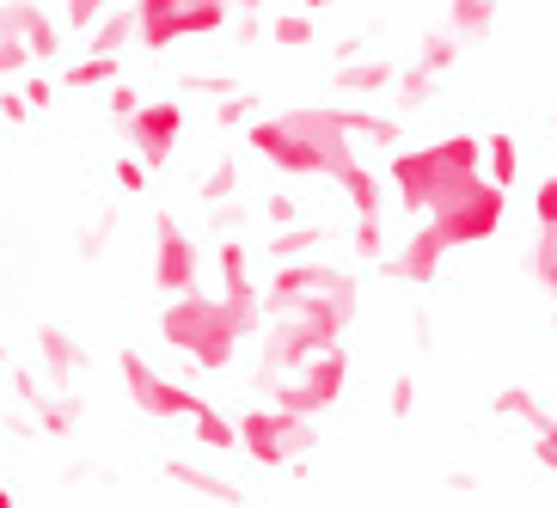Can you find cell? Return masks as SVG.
<instances>
[{
    "instance_id": "1",
    "label": "cell",
    "mask_w": 557,
    "mask_h": 508,
    "mask_svg": "<svg viewBox=\"0 0 557 508\" xmlns=\"http://www.w3.org/2000/svg\"><path fill=\"white\" fill-rule=\"evenodd\" d=\"M361 307V282L337 263H312V258H288L276 263V282L263 295V380L300 368L307 356H319L325 344H344V331L356 325Z\"/></svg>"
},
{
    "instance_id": "2",
    "label": "cell",
    "mask_w": 557,
    "mask_h": 508,
    "mask_svg": "<svg viewBox=\"0 0 557 508\" xmlns=\"http://www.w3.org/2000/svg\"><path fill=\"white\" fill-rule=\"evenodd\" d=\"M374 141V148H393L398 141V116L380 111H331V104H295L282 116H263L251 123V153L270 160L276 172H295V178H344L356 165L349 141Z\"/></svg>"
},
{
    "instance_id": "3",
    "label": "cell",
    "mask_w": 557,
    "mask_h": 508,
    "mask_svg": "<svg viewBox=\"0 0 557 508\" xmlns=\"http://www.w3.org/2000/svg\"><path fill=\"white\" fill-rule=\"evenodd\" d=\"M160 337L178 356H190L197 368L221 374V368H233V356L246 344V325L233 319L227 300H209L202 288H190V295H172V307L160 312Z\"/></svg>"
},
{
    "instance_id": "4",
    "label": "cell",
    "mask_w": 557,
    "mask_h": 508,
    "mask_svg": "<svg viewBox=\"0 0 557 508\" xmlns=\"http://www.w3.org/2000/svg\"><path fill=\"white\" fill-rule=\"evenodd\" d=\"M484 165V141L478 135H447V141H429V148H410V153H393L386 165V184L405 214H429V202L454 190L466 172Z\"/></svg>"
},
{
    "instance_id": "5",
    "label": "cell",
    "mask_w": 557,
    "mask_h": 508,
    "mask_svg": "<svg viewBox=\"0 0 557 508\" xmlns=\"http://www.w3.org/2000/svg\"><path fill=\"white\" fill-rule=\"evenodd\" d=\"M503 214H508V190L496 178H484V165H478V172H466L454 190H442V197L429 202V227L442 233L447 251H459V246L496 239Z\"/></svg>"
},
{
    "instance_id": "6",
    "label": "cell",
    "mask_w": 557,
    "mask_h": 508,
    "mask_svg": "<svg viewBox=\"0 0 557 508\" xmlns=\"http://www.w3.org/2000/svg\"><path fill=\"white\" fill-rule=\"evenodd\" d=\"M344 386H349V356H344V344H325L319 356L300 361V368H288V374H270V380H263L270 405L300 410V417H325V410L344 398Z\"/></svg>"
},
{
    "instance_id": "7",
    "label": "cell",
    "mask_w": 557,
    "mask_h": 508,
    "mask_svg": "<svg viewBox=\"0 0 557 508\" xmlns=\"http://www.w3.org/2000/svg\"><path fill=\"white\" fill-rule=\"evenodd\" d=\"M233 18L227 0H135V44L141 50H172L178 37H209Z\"/></svg>"
},
{
    "instance_id": "8",
    "label": "cell",
    "mask_w": 557,
    "mask_h": 508,
    "mask_svg": "<svg viewBox=\"0 0 557 508\" xmlns=\"http://www.w3.org/2000/svg\"><path fill=\"white\" fill-rule=\"evenodd\" d=\"M239 447H246L258 466H288L295 454H312V417H300V410H282V405H258L239 417Z\"/></svg>"
},
{
    "instance_id": "9",
    "label": "cell",
    "mask_w": 557,
    "mask_h": 508,
    "mask_svg": "<svg viewBox=\"0 0 557 508\" xmlns=\"http://www.w3.org/2000/svg\"><path fill=\"white\" fill-rule=\"evenodd\" d=\"M116 374H123V386H129L135 410H148L153 423L190 417V410H197V398H202V393H190V386H178V380H165L160 368H148L135 349H123V356H116Z\"/></svg>"
},
{
    "instance_id": "10",
    "label": "cell",
    "mask_w": 557,
    "mask_h": 508,
    "mask_svg": "<svg viewBox=\"0 0 557 508\" xmlns=\"http://www.w3.org/2000/svg\"><path fill=\"white\" fill-rule=\"evenodd\" d=\"M178 135H184V104L178 99H160V104H135V116H129V141H135V153L148 165H172V153H178Z\"/></svg>"
},
{
    "instance_id": "11",
    "label": "cell",
    "mask_w": 557,
    "mask_h": 508,
    "mask_svg": "<svg viewBox=\"0 0 557 508\" xmlns=\"http://www.w3.org/2000/svg\"><path fill=\"white\" fill-rule=\"evenodd\" d=\"M153 282H160L165 295H190V288H202V270H197V239L172 221V214H160V251H153Z\"/></svg>"
},
{
    "instance_id": "12",
    "label": "cell",
    "mask_w": 557,
    "mask_h": 508,
    "mask_svg": "<svg viewBox=\"0 0 557 508\" xmlns=\"http://www.w3.org/2000/svg\"><path fill=\"white\" fill-rule=\"evenodd\" d=\"M214 263H221V282H227L221 300L233 307V319H239L246 331H258L263 300H258V288H251V276H246V246H239V239H221V258H214Z\"/></svg>"
},
{
    "instance_id": "13",
    "label": "cell",
    "mask_w": 557,
    "mask_h": 508,
    "mask_svg": "<svg viewBox=\"0 0 557 508\" xmlns=\"http://www.w3.org/2000/svg\"><path fill=\"white\" fill-rule=\"evenodd\" d=\"M442 258H447L442 233H435V227L423 221V227H417V233L405 239V246H398L393 258H386V270H393L398 282H417V288H423V282H435V276H442Z\"/></svg>"
},
{
    "instance_id": "14",
    "label": "cell",
    "mask_w": 557,
    "mask_h": 508,
    "mask_svg": "<svg viewBox=\"0 0 557 508\" xmlns=\"http://www.w3.org/2000/svg\"><path fill=\"white\" fill-rule=\"evenodd\" d=\"M7 7H13V25H18V37H25L32 62H55V55H62V32L44 18V7H32V0H7Z\"/></svg>"
},
{
    "instance_id": "15",
    "label": "cell",
    "mask_w": 557,
    "mask_h": 508,
    "mask_svg": "<svg viewBox=\"0 0 557 508\" xmlns=\"http://www.w3.org/2000/svg\"><path fill=\"white\" fill-rule=\"evenodd\" d=\"M447 32H454L459 44H491L496 0H447Z\"/></svg>"
},
{
    "instance_id": "16",
    "label": "cell",
    "mask_w": 557,
    "mask_h": 508,
    "mask_svg": "<svg viewBox=\"0 0 557 508\" xmlns=\"http://www.w3.org/2000/svg\"><path fill=\"white\" fill-rule=\"evenodd\" d=\"M37 349H44V368H50V380L62 386V380H74L86 368V356H81V344L67 337L62 325H44V337H37Z\"/></svg>"
},
{
    "instance_id": "17",
    "label": "cell",
    "mask_w": 557,
    "mask_h": 508,
    "mask_svg": "<svg viewBox=\"0 0 557 508\" xmlns=\"http://www.w3.org/2000/svg\"><path fill=\"white\" fill-rule=\"evenodd\" d=\"M165 478H172V484H184V491H197V496H214V503H239L233 478L209 472V466H190V459H172V466H165Z\"/></svg>"
},
{
    "instance_id": "18",
    "label": "cell",
    "mask_w": 557,
    "mask_h": 508,
    "mask_svg": "<svg viewBox=\"0 0 557 508\" xmlns=\"http://www.w3.org/2000/svg\"><path fill=\"white\" fill-rule=\"evenodd\" d=\"M190 423H197V442L209 447V454H227V447L239 442V429H233V417H221V410H214L209 398H197V410H190Z\"/></svg>"
},
{
    "instance_id": "19",
    "label": "cell",
    "mask_w": 557,
    "mask_h": 508,
    "mask_svg": "<svg viewBox=\"0 0 557 508\" xmlns=\"http://www.w3.org/2000/svg\"><path fill=\"white\" fill-rule=\"evenodd\" d=\"M527 270H533V282L545 288V300H557V233H552V227H540V233H533Z\"/></svg>"
},
{
    "instance_id": "20",
    "label": "cell",
    "mask_w": 557,
    "mask_h": 508,
    "mask_svg": "<svg viewBox=\"0 0 557 508\" xmlns=\"http://www.w3.org/2000/svg\"><path fill=\"white\" fill-rule=\"evenodd\" d=\"M325 239H331V233L319 227V221H307V227H282L276 239H270V258H276V263H288V258H307V251H319Z\"/></svg>"
},
{
    "instance_id": "21",
    "label": "cell",
    "mask_w": 557,
    "mask_h": 508,
    "mask_svg": "<svg viewBox=\"0 0 557 508\" xmlns=\"http://www.w3.org/2000/svg\"><path fill=\"white\" fill-rule=\"evenodd\" d=\"M337 86L344 92H380V86H393V62H344Z\"/></svg>"
},
{
    "instance_id": "22",
    "label": "cell",
    "mask_w": 557,
    "mask_h": 508,
    "mask_svg": "<svg viewBox=\"0 0 557 508\" xmlns=\"http://www.w3.org/2000/svg\"><path fill=\"white\" fill-rule=\"evenodd\" d=\"M116 67H123L116 55H99V50H92L86 62H74V67H67V74H62V86H74V92H81V86H111V80H116Z\"/></svg>"
},
{
    "instance_id": "23",
    "label": "cell",
    "mask_w": 557,
    "mask_h": 508,
    "mask_svg": "<svg viewBox=\"0 0 557 508\" xmlns=\"http://www.w3.org/2000/svg\"><path fill=\"white\" fill-rule=\"evenodd\" d=\"M484 153H491V178L503 184V190H508L515 178H521V148H515V135H508V129H496Z\"/></svg>"
},
{
    "instance_id": "24",
    "label": "cell",
    "mask_w": 557,
    "mask_h": 508,
    "mask_svg": "<svg viewBox=\"0 0 557 508\" xmlns=\"http://www.w3.org/2000/svg\"><path fill=\"white\" fill-rule=\"evenodd\" d=\"M496 410H503V417H515V423H527V429H533V423H545V410H540V398L527 393L521 380H508L503 393H496Z\"/></svg>"
},
{
    "instance_id": "25",
    "label": "cell",
    "mask_w": 557,
    "mask_h": 508,
    "mask_svg": "<svg viewBox=\"0 0 557 508\" xmlns=\"http://www.w3.org/2000/svg\"><path fill=\"white\" fill-rule=\"evenodd\" d=\"M25 62H32V50H25V37L13 25V7L0 0V74H18Z\"/></svg>"
},
{
    "instance_id": "26",
    "label": "cell",
    "mask_w": 557,
    "mask_h": 508,
    "mask_svg": "<svg viewBox=\"0 0 557 508\" xmlns=\"http://www.w3.org/2000/svg\"><path fill=\"white\" fill-rule=\"evenodd\" d=\"M435 80H442V74H435L429 62H410L405 74H398V99H405L410 111H417V104H423L429 92H435Z\"/></svg>"
},
{
    "instance_id": "27",
    "label": "cell",
    "mask_w": 557,
    "mask_h": 508,
    "mask_svg": "<svg viewBox=\"0 0 557 508\" xmlns=\"http://www.w3.org/2000/svg\"><path fill=\"white\" fill-rule=\"evenodd\" d=\"M129 37H135V7H129V13H111V18H104L99 32H92V50H99V55H116Z\"/></svg>"
},
{
    "instance_id": "28",
    "label": "cell",
    "mask_w": 557,
    "mask_h": 508,
    "mask_svg": "<svg viewBox=\"0 0 557 508\" xmlns=\"http://www.w3.org/2000/svg\"><path fill=\"white\" fill-rule=\"evenodd\" d=\"M233 190H239V160H221V165L209 172V178H202V190H197V197L209 202V209H221V202H227Z\"/></svg>"
},
{
    "instance_id": "29",
    "label": "cell",
    "mask_w": 557,
    "mask_h": 508,
    "mask_svg": "<svg viewBox=\"0 0 557 508\" xmlns=\"http://www.w3.org/2000/svg\"><path fill=\"white\" fill-rule=\"evenodd\" d=\"M270 37H276L282 50H307L312 44V18L307 13H282L276 25H270Z\"/></svg>"
},
{
    "instance_id": "30",
    "label": "cell",
    "mask_w": 557,
    "mask_h": 508,
    "mask_svg": "<svg viewBox=\"0 0 557 508\" xmlns=\"http://www.w3.org/2000/svg\"><path fill=\"white\" fill-rule=\"evenodd\" d=\"M459 50H466V44H459L454 32H435V37H429V44H423V55H417V62H429V67H435V74H447V67L459 62Z\"/></svg>"
},
{
    "instance_id": "31",
    "label": "cell",
    "mask_w": 557,
    "mask_h": 508,
    "mask_svg": "<svg viewBox=\"0 0 557 508\" xmlns=\"http://www.w3.org/2000/svg\"><path fill=\"white\" fill-rule=\"evenodd\" d=\"M111 178H116V190L141 197V190H148V165H141V153H135V160H116V165H111Z\"/></svg>"
},
{
    "instance_id": "32",
    "label": "cell",
    "mask_w": 557,
    "mask_h": 508,
    "mask_svg": "<svg viewBox=\"0 0 557 508\" xmlns=\"http://www.w3.org/2000/svg\"><path fill=\"white\" fill-rule=\"evenodd\" d=\"M533 454H540V466H545V472H557V417L533 423Z\"/></svg>"
},
{
    "instance_id": "33",
    "label": "cell",
    "mask_w": 557,
    "mask_h": 508,
    "mask_svg": "<svg viewBox=\"0 0 557 508\" xmlns=\"http://www.w3.org/2000/svg\"><path fill=\"white\" fill-rule=\"evenodd\" d=\"M37 417H44V429H50V435H74V405H67V398H55V405H44V398H37Z\"/></svg>"
},
{
    "instance_id": "34",
    "label": "cell",
    "mask_w": 557,
    "mask_h": 508,
    "mask_svg": "<svg viewBox=\"0 0 557 508\" xmlns=\"http://www.w3.org/2000/svg\"><path fill=\"white\" fill-rule=\"evenodd\" d=\"M533 227H552L557 233V178H545L540 197H533Z\"/></svg>"
},
{
    "instance_id": "35",
    "label": "cell",
    "mask_w": 557,
    "mask_h": 508,
    "mask_svg": "<svg viewBox=\"0 0 557 508\" xmlns=\"http://www.w3.org/2000/svg\"><path fill=\"white\" fill-rule=\"evenodd\" d=\"M99 13H104V0H67V25H74V32H92Z\"/></svg>"
},
{
    "instance_id": "36",
    "label": "cell",
    "mask_w": 557,
    "mask_h": 508,
    "mask_svg": "<svg viewBox=\"0 0 557 508\" xmlns=\"http://www.w3.org/2000/svg\"><path fill=\"white\" fill-rule=\"evenodd\" d=\"M410 410H417V380H410V374H398V380H393V417L405 423Z\"/></svg>"
},
{
    "instance_id": "37",
    "label": "cell",
    "mask_w": 557,
    "mask_h": 508,
    "mask_svg": "<svg viewBox=\"0 0 557 508\" xmlns=\"http://www.w3.org/2000/svg\"><path fill=\"white\" fill-rule=\"evenodd\" d=\"M50 99H55L50 74H32V80H25V104H32V111H50Z\"/></svg>"
},
{
    "instance_id": "38",
    "label": "cell",
    "mask_w": 557,
    "mask_h": 508,
    "mask_svg": "<svg viewBox=\"0 0 557 508\" xmlns=\"http://www.w3.org/2000/svg\"><path fill=\"white\" fill-rule=\"evenodd\" d=\"M135 104H141V99H135V86H116V80H111V116H116V123H129Z\"/></svg>"
},
{
    "instance_id": "39",
    "label": "cell",
    "mask_w": 557,
    "mask_h": 508,
    "mask_svg": "<svg viewBox=\"0 0 557 508\" xmlns=\"http://www.w3.org/2000/svg\"><path fill=\"white\" fill-rule=\"evenodd\" d=\"M0 116H7V123H32V104H25V92H0Z\"/></svg>"
},
{
    "instance_id": "40",
    "label": "cell",
    "mask_w": 557,
    "mask_h": 508,
    "mask_svg": "<svg viewBox=\"0 0 557 508\" xmlns=\"http://www.w3.org/2000/svg\"><path fill=\"white\" fill-rule=\"evenodd\" d=\"M111 227H116V214H104L99 227H86V233H81V251H86V258H99V246L111 239Z\"/></svg>"
},
{
    "instance_id": "41",
    "label": "cell",
    "mask_w": 557,
    "mask_h": 508,
    "mask_svg": "<svg viewBox=\"0 0 557 508\" xmlns=\"http://www.w3.org/2000/svg\"><path fill=\"white\" fill-rule=\"evenodd\" d=\"M184 92H233V80H221V74H184Z\"/></svg>"
},
{
    "instance_id": "42",
    "label": "cell",
    "mask_w": 557,
    "mask_h": 508,
    "mask_svg": "<svg viewBox=\"0 0 557 508\" xmlns=\"http://www.w3.org/2000/svg\"><path fill=\"white\" fill-rule=\"evenodd\" d=\"M263 209H270V221H276V227H288V221H295V202H288V197H270Z\"/></svg>"
},
{
    "instance_id": "43",
    "label": "cell",
    "mask_w": 557,
    "mask_h": 508,
    "mask_svg": "<svg viewBox=\"0 0 557 508\" xmlns=\"http://www.w3.org/2000/svg\"><path fill=\"white\" fill-rule=\"evenodd\" d=\"M251 111V99H227V104H221V111H214V116H221V123H227V129H233V123H239V116H246Z\"/></svg>"
},
{
    "instance_id": "44",
    "label": "cell",
    "mask_w": 557,
    "mask_h": 508,
    "mask_svg": "<svg viewBox=\"0 0 557 508\" xmlns=\"http://www.w3.org/2000/svg\"><path fill=\"white\" fill-rule=\"evenodd\" d=\"M300 7H307V13H319V7H331V0H300Z\"/></svg>"
},
{
    "instance_id": "45",
    "label": "cell",
    "mask_w": 557,
    "mask_h": 508,
    "mask_svg": "<svg viewBox=\"0 0 557 508\" xmlns=\"http://www.w3.org/2000/svg\"><path fill=\"white\" fill-rule=\"evenodd\" d=\"M239 7H263V0H239Z\"/></svg>"
},
{
    "instance_id": "46",
    "label": "cell",
    "mask_w": 557,
    "mask_h": 508,
    "mask_svg": "<svg viewBox=\"0 0 557 508\" xmlns=\"http://www.w3.org/2000/svg\"><path fill=\"white\" fill-rule=\"evenodd\" d=\"M7 503H13V496H7V491H0V508H7Z\"/></svg>"
},
{
    "instance_id": "47",
    "label": "cell",
    "mask_w": 557,
    "mask_h": 508,
    "mask_svg": "<svg viewBox=\"0 0 557 508\" xmlns=\"http://www.w3.org/2000/svg\"><path fill=\"white\" fill-rule=\"evenodd\" d=\"M0 368H7V349H0Z\"/></svg>"
}]
</instances>
